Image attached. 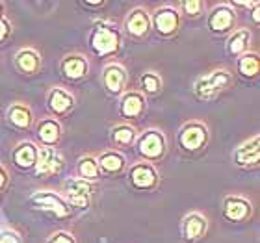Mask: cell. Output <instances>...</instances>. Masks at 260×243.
Returning a JSON list of instances; mask_svg holds the SVG:
<instances>
[{
  "mask_svg": "<svg viewBox=\"0 0 260 243\" xmlns=\"http://www.w3.org/2000/svg\"><path fill=\"white\" fill-rule=\"evenodd\" d=\"M141 108H143V102H141L140 95H128L123 100V108L121 110H123V115H126V117H136L141 112Z\"/></svg>",
  "mask_w": 260,
  "mask_h": 243,
  "instance_id": "obj_18",
  "label": "cell"
},
{
  "mask_svg": "<svg viewBox=\"0 0 260 243\" xmlns=\"http://www.w3.org/2000/svg\"><path fill=\"white\" fill-rule=\"evenodd\" d=\"M17 63H19V67H21L22 71H26V73H34V71L38 69V56L34 54V52H30V50H22V52H19V56H17Z\"/></svg>",
  "mask_w": 260,
  "mask_h": 243,
  "instance_id": "obj_19",
  "label": "cell"
},
{
  "mask_svg": "<svg viewBox=\"0 0 260 243\" xmlns=\"http://www.w3.org/2000/svg\"><path fill=\"white\" fill-rule=\"evenodd\" d=\"M80 173H82V177H84V179H97V175H99L97 163L93 162L91 158H87V160H82Z\"/></svg>",
  "mask_w": 260,
  "mask_h": 243,
  "instance_id": "obj_26",
  "label": "cell"
},
{
  "mask_svg": "<svg viewBox=\"0 0 260 243\" xmlns=\"http://www.w3.org/2000/svg\"><path fill=\"white\" fill-rule=\"evenodd\" d=\"M86 69H87V65L82 58H69V60H65V63H63V73L69 76V78H80V76L86 73Z\"/></svg>",
  "mask_w": 260,
  "mask_h": 243,
  "instance_id": "obj_15",
  "label": "cell"
},
{
  "mask_svg": "<svg viewBox=\"0 0 260 243\" xmlns=\"http://www.w3.org/2000/svg\"><path fill=\"white\" fill-rule=\"evenodd\" d=\"M4 173H2V169H0V188H2V186H4Z\"/></svg>",
  "mask_w": 260,
  "mask_h": 243,
  "instance_id": "obj_33",
  "label": "cell"
},
{
  "mask_svg": "<svg viewBox=\"0 0 260 243\" xmlns=\"http://www.w3.org/2000/svg\"><path fill=\"white\" fill-rule=\"evenodd\" d=\"M36 202H39L41 204V208H45V210H50V212H56L58 216H65L67 214V208L63 206V202H61L58 197H54V195H36Z\"/></svg>",
  "mask_w": 260,
  "mask_h": 243,
  "instance_id": "obj_10",
  "label": "cell"
},
{
  "mask_svg": "<svg viewBox=\"0 0 260 243\" xmlns=\"http://www.w3.org/2000/svg\"><path fill=\"white\" fill-rule=\"evenodd\" d=\"M0 243H17L15 236H11V234H2L0 236Z\"/></svg>",
  "mask_w": 260,
  "mask_h": 243,
  "instance_id": "obj_31",
  "label": "cell"
},
{
  "mask_svg": "<svg viewBox=\"0 0 260 243\" xmlns=\"http://www.w3.org/2000/svg\"><path fill=\"white\" fill-rule=\"evenodd\" d=\"M247 204L240 199H229L227 204H225V214H227L229 219H244L247 216Z\"/></svg>",
  "mask_w": 260,
  "mask_h": 243,
  "instance_id": "obj_13",
  "label": "cell"
},
{
  "mask_svg": "<svg viewBox=\"0 0 260 243\" xmlns=\"http://www.w3.org/2000/svg\"><path fill=\"white\" fill-rule=\"evenodd\" d=\"M229 82H231V76H229L225 71H217V73L206 76V78H201V80L197 82L195 89H197V95H199L201 98H210V97H214L216 93L221 91L223 87H227Z\"/></svg>",
  "mask_w": 260,
  "mask_h": 243,
  "instance_id": "obj_1",
  "label": "cell"
},
{
  "mask_svg": "<svg viewBox=\"0 0 260 243\" xmlns=\"http://www.w3.org/2000/svg\"><path fill=\"white\" fill-rule=\"evenodd\" d=\"M50 243H73V239H71L67 234H58V236H56Z\"/></svg>",
  "mask_w": 260,
  "mask_h": 243,
  "instance_id": "obj_30",
  "label": "cell"
},
{
  "mask_svg": "<svg viewBox=\"0 0 260 243\" xmlns=\"http://www.w3.org/2000/svg\"><path fill=\"white\" fill-rule=\"evenodd\" d=\"M10 117H11V123H15L17 126H28L30 124V114H28V110L21 108V106H15V108L10 110Z\"/></svg>",
  "mask_w": 260,
  "mask_h": 243,
  "instance_id": "obj_22",
  "label": "cell"
},
{
  "mask_svg": "<svg viewBox=\"0 0 260 243\" xmlns=\"http://www.w3.org/2000/svg\"><path fill=\"white\" fill-rule=\"evenodd\" d=\"M140 151H141V154H145V156H149V158L160 156V154H162V151H164L162 135L154 134V132L143 135V137H141V141H140Z\"/></svg>",
  "mask_w": 260,
  "mask_h": 243,
  "instance_id": "obj_5",
  "label": "cell"
},
{
  "mask_svg": "<svg viewBox=\"0 0 260 243\" xmlns=\"http://www.w3.org/2000/svg\"><path fill=\"white\" fill-rule=\"evenodd\" d=\"M236 160H238V163L258 162V137H255L251 143H245L244 147H240L236 151Z\"/></svg>",
  "mask_w": 260,
  "mask_h": 243,
  "instance_id": "obj_9",
  "label": "cell"
},
{
  "mask_svg": "<svg viewBox=\"0 0 260 243\" xmlns=\"http://www.w3.org/2000/svg\"><path fill=\"white\" fill-rule=\"evenodd\" d=\"M6 33H8V24H6V22H0V41L6 38Z\"/></svg>",
  "mask_w": 260,
  "mask_h": 243,
  "instance_id": "obj_32",
  "label": "cell"
},
{
  "mask_svg": "<svg viewBox=\"0 0 260 243\" xmlns=\"http://www.w3.org/2000/svg\"><path fill=\"white\" fill-rule=\"evenodd\" d=\"M143 86L147 87V91H156L158 86H160V82H158L156 76L147 75V76H143Z\"/></svg>",
  "mask_w": 260,
  "mask_h": 243,
  "instance_id": "obj_28",
  "label": "cell"
},
{
  "mask_svg": "<svg viewBox=\"0 0 260 243\" xmlns=\"http://www.w3.org/2000/svg\"><path fill=\"white\" fill-rule=\"evenodd\" d=\"M71 104H73L71 97L69 95H65L63 91H60V89L52 91V95H50V108L54 110L56 114H63V112H67V110L71 108Z\"/></svg>",
  "mask_w": 260,
  "mask_h": 243,
  "instance_id": "obj_16",
  "label": "cell"
},
{
  "mask_svg": "<svg viewBox=\"0 0 260 243\" xmlns=\"http://www.w3.org/2000/svg\"><path fill=\"white\" fill-rule=\"evenodd\" d=\"M205 141V130L199 128V126H191V128H186L180 135V143L186 147V149H197V147L203 145Z\"/></svg>",
  "mask_w": 260,
  "mask_h": 243,
  "instance_id": "obj_8",
  "label": "cell"
},
{
  "mask_svg": "<svg viewBox=\"0 0 260 243\" xmlns=\"http://www.w3.org/2000/svg\"><path fill=\"white\" fill-rule=\"evenodd\" d=\"M156 26L162 33L173 32L175 28H177V15H175V11L166 10V11H162V13H158L156 15Z\"/></svg>",
  "mask_w": 260,
  "mask_h": 243,
  "instance_id": "obj_14",
  "label": "cell"
},
{
  "mask_svg": "<svg viewBox=\"0 0 260 243\" xmlns=\"http://www.w3.org/2000/svg\"><path fill=\"white\" fill-rule=\"evenodd\" d=\"M247 41H249V33L247 32H238L234 33L233 39H231V52L233 54H238V52H242V50L245 49V45H247Z\"/></svg>",
  "mask_w": 260,
  "mask_h": 243,
  "instance_id": "obj_23",
  "label": "cell"
},
{
  "mask_svg": "<svg viewBox=\"0 0 260 243\" xmlns=\"http://www.w3.org/2000/svg\"><path fill=\"white\" fill-rule=\"evenodd\" d=\"M240 71L245 76H255L258 73V60H256V56H245L244 60L240 61Z\"/></svg>",
  "mask_w": 260,
  "mask_h": 243,
  "instance_id": "obj_24",
  "label": "cell"
},
{
  "mask_svg": "<svg viewBox=\"0 0 260 243\" xmlns=\"http://www.w3.org/2000/svg\"><path fill=\"white\" fill-rule=\"evenodd\" d=\"M147 26H149V19L143 11H136L134 15L128 19V30L134 36H141V33H145Z\"/></svg>",
  "mask_w": 260,
  "mask_h": 243,
  "instance_id": "obj_17",
  "label": "cell"
},
{
  "mask_svg": "<svg viewBox=\"0 0 260 243\" xmlns=\"http://www.w3.org/2000/svg\"><path fill=\"white\" fill-rule=\"evenodd\" d=\"M93 49L97 50L99 54H108L117 49V33L108 30V28H97L93 33Z\"/></svg>",
  "mask_w": 260,
  "mask_h": 243,
  "instance_id": "obj_2",
  "label": "cell"
},
{
  "mask_svg": "<svg viewBox=\"0 0 260 243\" xmlns=\"http://www.w3.org/2000/svg\"><path fill=\"white\" fill-rule=\"evenodd\" d=\"M101 165H103L108 173H114V171H119L123 167V158L117 156V154H106V156L101 160Z\"/></svg>",
  "mask_w": 260,
  "mask_h": 243,
  "instance_id": "obj_25",
  "label": "cell"
},
{
  "mask_svg": "<svg viewBox=\"0 0 260 243\" xmlns=\"http://www.w3.org/2000/svg\"><path fill=\"white\" fill-rule=\"evenodd\" d=\"M89 193H91V188L84 180H71V182H67V195H69V200L75 206H80V208L87 206Z\"/></svg>",
  "mask_w": 260,
  "mask_h": 243,
  "instance_id": "obj_3",
  "label": "cell"
},
{
  "mask_svg": "<svg viewBox=\"0 0 260 243\" xmlns=\"http://www.w3.org/2000/svg\"><path fill=\"white\" fill-rule=\"evenodd\" d=\"M115 141L117 143H123V145H126V143H130L132 141V137H134V134H132V130L130 128H119V130H115V134H114Z\"/></svg>",
  "mask_w": 260,
  "mask_h": 243,
  "instance_id": "obj_27",
  "label": "cell"
},
{
  "mask_svg": "<svg viewBox=\"0 0 260 243\" xmlns=\"http://www.w3.org/2000/svg\"><path fill=\"white\" fill-rule=\"evenodd\" d=\"M231 24H233V13L227 8H219L210 17V28L214 32H225L227 28H231Z\"/></svg>",
  "mask_w": 260,
  "mask_h": 243,
  "instance_id": "obj_7",
  "label": "cell"
},
{
  "mask_svg": "<svg viewBox=\"0 0 260 243\" xmlns=\"http://www.w3.org/2000/svg\"><path fill=\"white\" fill-rule=\"evenodd\" d=\"M205 219L199 216H190L186 221V236L188 238H199L201 232L205 230Z\"/></svg>",
  "mask_w": 260,
  "mask_h": 243,
  "instance_id": "obj_21",
  "label": "cell"
},
{
  "mask_svg": "<svg viewBox=\"0 0 260 243\" xmlns=\"http://www.w3.org/2000/svg\"><path fill=\"white\" fill-rule=\"evenodd\" d=\"M60 167V156L56 154L54 149H43L39 152V162H38V173L39 175H52Z\"/></svg>",
  "mask_w": 260,
  "mask_h": 243,
  "instance_id": "obj_4",
  "label": "cell"
},
{
  "mask_svg": "<svg viewBox=\"0 0 260 243\" xmlns=\"http://www.w3.org/2000/svg\"><path fill=\"white\" fill-rule=\"evenodd\" d=\"M36 149H34L30 143H26V145H21L19 149H17L15 152V162L21 165V167H30V165H34L36 163Z\"/></svg>",
  "mask_w": 260,
  "mask_h": 243,
  "instance_id": "obj_12",
  "label": "cell"
},
{
  "mask_svg": "<svg viewBox=\"0 0 260 243\" xmlns=\"http://www.w3.org/2000/svg\"><path fill=\"white\" fill-rule=\"evenodd\" d=\"M201 2H197V0H193V2H184V10L188 11V13H191V15H195V13H199L201 10Z\"/></svg>",
  "mask_w": 260,
  "mask_h": 243,
  "instance_id": "obj_29",
  "label": "cell"
},
{
  "mask_svg": "<svg viewBox=\"0 0 260 243\" xmlns=\"http://www.w3.org/2000/svg\"><path fill=\"white\" fill-rule=\"evenodd\" d=\"M132 182L138 186V188H149L154 182V171L147 165H138L132 171Z\"/></svg>",
  "mask_w": 260,
  "mask_h": 243,
  "instance_id": "obj_11",
  "label": "cell"
},
{
  "mask_svg": "<svg viewBox=\"0 0 260 243\" xmlns=\"http://www.w3.org/2000/svg\"><path fill=\"white\" fill-rule=\"evenodd\" d=\"M58 132H60V128H58V124H56L54 121H45V123L39 126V137H41L45 143H54V141L58 140Z\"/></svg>",
  "mask_w": 260,
  "mask_h": 243,
  "instance_id": "obj_20",
  "label": "cell"
},
{
  "mask_svg": "<svg viewBox=\"0 0 260 243\" xmlns=\"http://www.w3.org/2000/svg\"><path fill=\"white\" fill-rule=\"evenodd\" d=\"M253 17H255V21H258V8L255 10V13H253Z\"/></svg>",
  "mask_w": 260,
  "mask_h": 243,
  "instance_id": "obj_34",
  "label": "cell"
},
{
  "mask_svg": "<svg viewBox=\"0 0 260 243\" xmlns=\"http://www.w3.org/2000/svg\"><path fill=\"white\" fill-rule=\"evenodd\" d=\"M125 71L121 69V67H108L106 69V75H104V82H106V86H108L110 91L114 93H119L125 86Z\"/></svg>",
  "mask_w": 260,
  "mask_h": 243,
  "instance_id": "obj_6",
  "label": "cell"
}]
</instances>
